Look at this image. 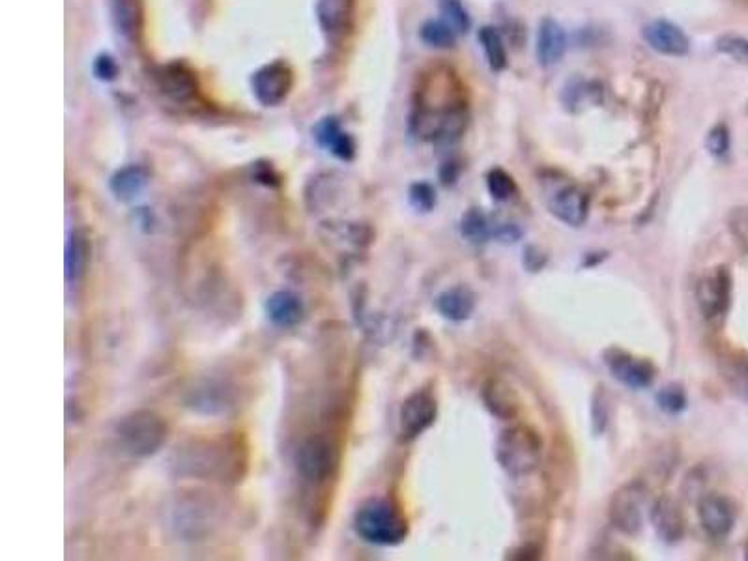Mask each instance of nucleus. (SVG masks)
I'll return each mask as SVG.
<instances>
[{"label": "nucleus", "instance_id": "obj_20", "mask_svg": "<svg viewBox=\"0 0 748 561\" xmlns=\"http://www.w3.org/2000/svg\"><path fill=\"white\" fill-rule=\"evenodd\" d=\"M315 137H317L318 144L328 148L331 154L335 158L343 159V161H352L356 156V143L354 139L341 130L337 118L328 116L324 118L315 130Z\"/></svg>", "mask_w": 748, "mask_h": 561}, {"label": "nucleus", "instance_id": "obj_27", "mask_svg": "<svg viewBox=\"0 0 748 561\" xmlns=\"http://www.w3.org/2000/svg\"><path fill=\"white\" fill-rule=\"evenodd\" d=\"M722 376L735 395L748 403V356H734L724 360Z\"/></svg>", "mask_w": 748, "mask_h": 561}, {"label": "nucleus", "instance_id": "obj_26", "mask_svg": "<svg viewBox=\"0 0 748 561\" xmlns=\"http://www.w3.org/2000/svg\"><path fill=\"white\" fill-rule=\"evenodd\" d=\"M419 38L432 49H451L457 44V32L451 29L446 21L438 19L425 21L419 29Z\"/></svg>", "mask_w": 748, "mask_h": 561}, {"label": "nucleus", "instance_id": "obj_36", "mask_svg": "<svg viewBox=\"0 0 748 561\" xmlns=\"http://www.w3.org/2000/svg\"><path fill=\"white\" fill-rule=\"evenodd\" d=\"M719 49L726 55H732L739 60H748V42L735 36H724L719 40Z\"/></svg>", "mask_w": 748, "mask_h": 561}, {"label": "nucleus", "instance_id": "obj_21", "mask_svg": "<svg viewBox=\"0 0 748 561\" xmlns=\"http://www.w3.org/2000/svg\"><path fill=\"white\" fill-rule=\"evenodd\" d=\"M150 176L143 165H128L116 171L111 178V191L118 201H133L143 193Z\"/></svg>", "mask_w": 748, "mask_h": 561}, {"label": "nucleus", "instance_id": "obj_17", "mask_svg": "<svg viewBox=\"0 0 748 561\" xmlns=\"http://www.w3.org/2000/svg\"><path fill=\"white\" fill-rule=\"evenodd\" d=\"M156 83L167 98L178 103L193 100L199 92L197 79L182 64H167L159 68L156 72Z\"/></svg>", "mask_w": 748, "mask_h": 561}, {"label": "nucleus", "instance_id": "obj_11", "mask_svg": "<svg viewBox=\"0 0 748 561\" xmlns=\"http://www.w3.org/2000/svg\"><path fill=\"white\" fill-rule=\"evenodd\" d=\"M735 505L726 496L711 492L698 500V518L704 532L713 539L728 537L735 526Z\"/></svg>", "mask_w": 748, "mask_h": 561}, {"label": "nucleus", "instance_id": "obj_1", "mask_svg": "<svg viewBox=\"0 0 748 561\" xmlns=\"http://www.w3.org/2000/svg\"><path fill=\"white\" fill-rule=\"evenodd\" d=\"M494 455L505 474L518 479L537 470L543 457V442L530 427L515 425L500 432Z\"/></svg>", "mask_w": 748, "mask_h": 561}, {"label": "nucleus", "instance_id": "obj_37", "mask_svg": "<svg viewBox=\"0 0 748 561\" xmlns=\"http://www.w3.org/2000/svg\"><path fill=\"white\" fill-rule=\"evenodd\" d=\"M94 73L100 81H115L116 75H118V66H116L115 58L109 57V55H100L94 62Z\"/></svg>", "mask_w": 748, "mask_h": 561}, {"label": "nucleus", "instance_id": "obj_15", "mask_svg": "<svg viewBox=\"0 0 748 561\" xmlns=\"http://www.w3.org/2000/svg\"><path fill=\"white\" fill-rule=\"evenodd\" d=\"M481 399L494 418L509 421V419L517 418L520 412V397H518L517 389L504 378H498V376L489 378L481 388Z\"/></svg>", "mask_w": 748, "mask_h": 561}, {"label": "nucleus", "instance_id": "obj_10", "mask_svg": "<svg viewBox=\"0 0 748 561\" xmlns=\"http://www.w3.org/2000/svg\"><path fill=\"white\" fill-rule=\"evenodd\" d=\"M438 404L429 389L414 391L401 406V434L404 440H414L436 421Z\"/></svg>", "mask_w": 748, "mask_h": 561}, {"label": "nucleus", "instance_id": "obj_9", "mask_svg": "<svg viewBox=\"0 0 748 561\" xmlns=\"http://www.w3.org/2000/svg\"><path fill=\"white\" fill-rule=\"evenodd\" d=\"M251 85H253L255 98L262 105L275 107V105L287 100L292 85H294V73L290 70L287 62L277 60V62L262 66L259 72L253 75Z\"/></svg>", "mask_w": 748, "mask_h": 561}, {"label": "nucleus", "instance_id": "obj_39", "mask_svg": "<svg viewBox=\"0 0 748 561\" xmlns=\"http://www.w3.org/2000/svg\"><path fill=\"white\" fill-rule=\"evenodd\" d=\"M440 174H442L444 184H446V186H451V184L457 182V178H459V174H461V169H459L457 163H446V165L442 167V173Z\"/></svg>", "mask_w": 748, "mask_h": 561}, {"label": "nucleus", "instance_id": "obj_8", "mask_svg": "<svg viewBox=\"0 0 748 561\" xmlns=\"http://www.w3.org/2000/svg\"><path fill=\"white\" fill-rule=\"evenodd\" d=\"M603 361L610 374L627 388L646 389L655 380V367L651 361L636 358L627 350L608 348L603 354Z\"/></svg>", "mask_w": 748, "mask_h": 561}, {"label": "nucleus", "instance_id": "obj_4", "mask_svg": "<svg viewBox=\"0 0 748 561\" xmlns=\"http://www.w3.org/2000/svg\"><path fill=\"white\" fill-rule=\"evenodd\" d=\"M466 126H468L466 103L447 107V109L418 107L412 116V131L421 141L455 143L461 139Z\"/></svg>", "mask_w": 748, "mask_h": 561}, {"label": "nucleus", "instance_id": "obj_18", "mask_svg": "<svg viewBox=\"0 0 748 561\" xmlns=\"http://www.w3.org/2000/svg\"><path fill=\"white\" fill-rule=\"evenodd\" d=\"M266 315L279 328H294L305 317V305L298 294L277 290L266 300Z\"/></svg>", "mask_w": 748, "mask_h": 561}, {"label": "nucleus", "instance_id": "obj_34", "mask_svg": "<svg viewBox=\"0 0 748 561\" xmlns=\"http://www.w3.org/2000/svg\"><path fill=\"white\" fill-rule=\"evenodd\" d=\"M410 202L418 212H431L436 206V191L427 182H416L410 187Z\"/></svg>", "mask_w": 748, "mask_h": 561}, {"label": "nucleus", "instance_id": "obj_32", "mask_svg": "<svg viewBox=\"0 0 748 561\" xmlns=\"http://www.w3.org/2000/svg\"><path fill=\"white\" fill-rule=\"evenodd\" d=\"M705 146L713 158H724L730 152V130L724 124H717L707 133Z\"/></svg>", "mask_w": 748, "mask_h": 561}, {"label": "nucleus", "instance_id": "obj_38", "mask_svg": "<svg viewBox=\"0 0 748 561\" xmlns=\"http://www.w3.org/2000/svg\"><path fill=\"white\" fill-rule=\"evenodd\" d=\"M498 238H502V240H507V242H515V240H518L520 238V229H518L517 225H513V223H505V225H502L498 231L494 232Z\"/></svg>", "mask_w": 748, "mask_h": 561}, {"label": "nucleus", "instance_id": "obj_33", "mask_svg": "<svg viewBox=\"0 0 748 561\" xmlns=\"http://www.w3.org/2000/svg\"><path fill=\"white\" fill-rule=\"evenodd\" d=\"M728 229L734 236L735 244L748 253V208H735L728 217Z\"/></svg>", "mask_w": 748, "mask_h": 561}, {"label": "nucleus", "instance_id": "obj_16", "mask_svg": "<svg viewBox=\"0 0 748 561\" xmlns=\"http://www.w3.org/2000/svg\"><path fill=\"white\" fill-rule=\"evenodd\" d=\"M535 53L543 68H552L560 64L567 53V32L552 17H545L539 23Z\"/></svg>", "mask_w": 748, "mask_h": 561}, {"label": "nucleus", "instance_id": "obj_3", "mask_svg": "<svg viewBox=\"0 0 748 561\" xmlns=\"http://www.w3.org/2000/svg\"><path fill=\"white\" fill-rule=\"evenodd\" d=\"M118 440L133 457H150L165 444L169 427L161 416L150 410H137L120 421Z\"/></svg>", "mask_w": 748, "mask_h": 561}, {"label": "nucleus", "instance_id": "obj_24", "mask_svg": "<svg viewBox=\"0 0 748 561\" xmlns=\"http://www.w3.org/2000/svg\"><path fill=\"white\" fill-rule=\"evenodd\" d=\"M88 242L81 231H73L66 242V279L68 283H77L87 268Z\"/></svg>", "mask_w": 748, "mask_h": 561}, {"label": "nucleus", "instance_id": "obj_40", "mask_svg": "<svg viewBox=\"0 0 748 561\" xmlns=\"http://www.w3.org/2000/svg\"><path fill=\"white\" fill-rule=\"evenodd\" d=\"M745 558H747L748 560V541H747V545H745Z\"/></svg>", "mask_w": 748, "mask_h": 561}, {"label": "nucleus", "instance_id": "obj_7", "mask_svg": "<svg viewBox=\"0 0 748 561\" xmlns=\"http://www.w3.org/2000/svg\"><path fill=\"white\" fill-rule=\"evenodd\" d=\"M296 464L305 479L322 483L335 474L339 466V449L326 436H311L298 449Z\"/></svg>", "mask_w": 748, "mask_h": 561}, {"label": "nucleus", "instance_id": "obj_35", "mask_svg": "<svg viewBox=\"0 0 748 561\" xmlns=\"http://www.w3.org/2000/svg\"><path fill=\"white\" fill-rule=\"evenodd\" d=\"M608 418H610L608 397H606L605 391L599 388V391L593 395V404H591V419H593V429L597 434L605 431Z\"/></svg>", "mask_w": 748, "mask_h": 561}, {"label": "nucleus", "instance_id": "obj_14", "mask_svg": "<svg viewBox=\"0 0 748 561\" xmlns=\"http://www.w3.org/2000/svg\"><path fill=\"white\" fill-rule=\"evenodd\" d=\"M649 518H651L653 530L664 543L674 545V543H679L683 539V535H685V515H683L681 507L674 498H670V496L659 498L651 507Z\"/></svg>", "mask_w": 748, "mask_h": 561}, {"label": "nucleus", "instance_id": "obj_25", "mask_svg": "<svg viewBox=\"0 0 748 561\" xmlns=\"http://www.w3.org/2000/svg\"><path fill=\"white\" fill-rule=\"evenodd\" d=\"M477 40L485 51V57L489 62V68L494 73L504 72L507 68V51H505L504 38L496 27H483L477 34Z\"/></svg>", "mask_w": 748, "mask_h": 561}, {"label": "nucleus", "instance_id": "obj_22", "mask_svg": "<svg viewBox=\"0 0 748 561\" xmlns=\"http://www.w3.org/2000/svg\"><path fill=\"white\" fill-rule=\"evenodd\" d=\"M113 23L122 38L135 40L143 29V6L141 0H115Z\"/></svg>", "mask_w": 748, "mask_h": 561}, {"label": "nucleus", "instance_id": "obj_31", "mask_svg": "<svg viewBox=\"0 0 748 561\" xmlns=\"http://www.w3.org/2000/svg\"><path fill=\"white\" fill-rule=\"evenodd\" d=\"M657 403L668 414H681L687 408V393L677 384H670L657 393Z\"/></svg>", "mask_w": 748, "mask_h": 561}, {"label": "nucleus", "instance_id": "obj_28", "mask_svg": "<svg viewBox=\"0 0 748 561\" xmlns=\"http://www.w3.org/2000/svg\"><path fill=\"white\" fill-rule=\"evenodd\" d=\"M461 232L462 236L466 240H470L472 244H483V242L489 240L490 234H492L487 217H485V214L481 210H477V208L468 210L462 216Z\"/></svg>", "mask_w": 748, "mask_h": 561}, {"label": "nucleus", "instance_id": "obj_19", "mask_svg": "<svg viewBox=\"0 0 748 561\" xmlns=\"http://www.w3.org/2000/svg\"><path fill=\"white\" fill-rule=\"evenodd\" d=\"M477 296L470 287H451L436 298V309L451 322L468 320L474 313Z\"/></svg>", "mask_w": 748, "mask_h": 561}, {"label": "nucleus", "instance_id": "obj_12", "mask_svg": "<svg viewBox=\"0 0 748 561\" xmlns=\"http://www.w3.org/2000/svg\"><path fill=\"white\" fill-rule=\"evenodd\" d=\"M642 34L653 51L666 57H685L691 51V40L687 32L672 21L655 19L644 27Z\"/></svg>", "mask_w": 748, "mask_h": 561}, {"label": "nucleus", "instance_id": "obj_2", "mask_svg": "<svg viewBox=\"0 0 748 561\" xmlns=\"http://www.w3.org/2000/svg\"><path fill=\"white\" fill-rule=\"evenodd\" d=\"M354 524L361 539L380 547H395L408 535L406 518L388 500H371L361 505Z\"/></svg>", "mask_w": 748, "mask_h": 561}, {"label": "nucleus", "instance_id": "obj_6", "mask_svg": "<svg viewBox=\"0 0 748 561\" xmlns=\"http://www.w3.org/2000/svg\"><path fill=\"white\" fill-rule=\"evenodd\" d=\"M694 296L705 320H719L730 309L732 302V274L726 266H719L696 281Z\"/></svg>", "mask_w": 748, "mask_h": 561}, {"label": "nucleus", "instance_id": "obj_30", "mask_svg": "<svg viewBox=\"0 0 748 561\" xmlns=\"http://www.w3.org/2000/svg\"><path fill=\"white\" fill-rule=\"evenodd\" d=\"M487 187H489L490 197L498 202L509 201L517 193V184L513 176L498 167L487 174Z\"/></svg>", "mask_w": 748, "mask_h": 561}, {"label": "nucleus", "instance_id": "obj_29", "mask_svg": "<svg viewBox=\"0 0 748 561\" xmlns=\"http://www.w3.org/2000/svg\"><path fill=\"white\" fill-rule=\"evenodd\" d=\"M440 10L444 15V21L457 34H466L472 29V17L462 4V0H440Z\"/></svg>", "mask_w": 748, "mask_h": 561}, {"label": "nucleus", "instance_id": "obj_23", "mask_svg": "<svg viewBox=\"0 0 748 561\" xmlns=\"http://www.w3.org/2000/svg\"><path fill=\"white\" fill-rule=\"evenodd\" d=\"M350 14H352L350 0H318V23L328 34H341L348 25Z\"/></svg>", "mask_w": 748, "mask_h": 561}, {"label": "nucleus", "instance_id": "obj_5", "mask_svg": "<svg viewBox=\"0 0 748 561\" xmlns=\"http://www.w3.org/2000/svg\"><path fill=\"white\" fill-rule=\"evenodd\" d=\"M648 489L640 481H631L619 487L608 504V517L612 526L625 535H638L644 528Z\"/></svg>", "mask_w": 748, "mask_h": 561}, {"label": "nucleus", "instance_id": "obj_13", "mask_svg": "<svg viewBox=\"0 0 748 561\" xmlns=\"http://www.w3.org/2000/svg\"><path fill=\"white\" fill-rule=\"evenodd\" d=\"M550 214L558 217L569 227H580L590 214V197L578 186H565L558 189L548 201Z\"/></svg>", "mask_w": 748, "mask_h": 561}]
</instances>
